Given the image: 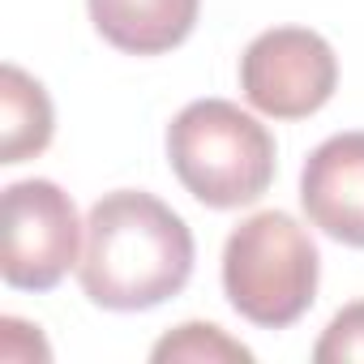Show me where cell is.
<instances>
[{
  "mask_svg": "<svg viewBox=\"0 0 364 364\" xmlns=\"http://www.w3.org/2000/svg\"><path fill=\"white\" fill-rule=\"evenodd\" d=\"M193 262V232L167 202L141 189H116L86 215L77 283L107 313H141L185 291Z\"/></svg>",
  "mask_w": 364,
  "mask_h": 364,
  "instance_id": "6da1fadb",
  "label": "cell"
},
{
  "mask_svg": "<svg viewBox=\"0 0 364 364\" xmlns=\"http://www.w3.org/2000/svg\"><path fill=\"white\" fill-rule=\"evenodd\" d=\"M167 163L202 206L240 210L274 185V137L236 103L198 99L167 124Z\"/></svg>",
  "mask_w": 364,
  "mask_h": 364,
  "instance_id": "7a4b0ae2",
  "label": "cell"
},
{
  "mask_svg": "<svg viewBox=\"0 0 364 364\" xmlns=\"http://www.w3.org/2000/svg\"><path fill=\"white\" fill-rule=\"evenodd\" d=\"M317 283L321 253L291 215L262 210L232 228L223 245V296L245 321L262 330L296 326L313 309Z\"/></svg>",
  "mask_w": 364,
  "mask_h": 364,
  "instance_id": "3957f363",
  "label": "cell"
},
{
  "mask_svg": "<svg viewBox=\"0 0 364 364\" xmlns=\"http://www.w3.org/2000/svg\"><path fill=\"white\" fill-rule=\"evenodd\" d=\"M86 223L56 180H18L0 198V279L18 291H52L82 262Z\"/></svg>",
  "mask_w": 364,
  "mask_h": 364,
  "instance_id": "277c9868",
  "label": "cell"
},
{
  "mask_svg": "<svg viewBox=\"0 0 364 364\" xmlns=\"http://www.w3.org/2000/svg\"><path fill=\"white\" fill-rule=\"evenodd\" d=\"M338 86L334 48L304 26L262 31L240 56V90L249 107L274 120H304L330 103Z\"/></svg>",
  "mask_w": 364,
  "mask_h": 364,
  "instance_id": "5b68a950",
  "label": "cell"
},
{
  "mask_svg": "<svg viewBox=\"0 0 364 364\" xmlns=\"http://www.w3.org/2000/svg\"><path fill=\"white\" fill-rule=\"evenodd\" d=\"M300 206L321 236L364 249V129L334 133L304 159Z\"/></svg>",
  "mask_w": 364,
  "mask_h": 364,
  "instance_id": "8992f818",
  "label": "cell"
},
{
  "mask_svg": "<svg viewBox=\"0 0 364 364\" xmlns=\"http://www.w3.org/2000/svg\"><path fill=\"white\" fill-rule=\"evenodd\" d=\"M90 22L124 56H163L180 48L202 14V0H86Z\"/></svg>",
  "mask_w": 364,
  "mask_h": 364,
  "instance_id": "52a82bcc",
  "label": "cell"
},
{
  "mask_svg": "<svg viewBox=\"0 0 364 364\" xmlns=\"http://www.w3.org/2000/svg\"><path fill=\"white\" fill-rule=\"evenodd\" d=\"M56 116L48 90L18 65L0 69V163H26L52 146Z\"/></svg>",
  "mask_w": 364,
  "mask_h": 364,
  "instance_id": "ba28073f",
  "label": "cell"
},
{
  "mask_svg": "<svg viewBox=\"0 0 364 364\" xmlns=\"http://www.w3.org/2000/svg\"><path fill=\"white\" fill-rule=\"evenodd\" d=\"M150 360L154 364H167V360H206V364L236 360V364H249L253 351L240 338H232L228 330L210 326V321H185L150 347Z\"/></svg>",
  "mask_w": 364,
  "mask_h": 364,
  "instance_id": "9c48e42d",
  "label": "cell"
},
{
  "mask_svg": "<svg viewBox=\"0 0 364 364\" xmlns=\"http://www.w3.org/2000/svg\"><path fill=\"white\" fill-rule=\"evenodd\" d=\"M313 360L317 364H351V360H364V300L338 309L330 317V326L321 330L317 347H313Z\"/></svg>",
  "mask_w": 364,
  "mask_h": 364,
  "instance_id": "30bf717a",
  "label": "cell"
},
{
  "mask_svg": "<svg viewBox=\"0 0 364 364\" xmlns=\"http://www.w3.org/2000/svg\"><path fill=\"white\" fill-rule=\"evenodd\" d=\"M48 343L39 338V326H26L18 317H0V360L18 364V360H48Z\"/></svg>",
  "mask_w": 364,
  "mask_h": 364,
  "instance_id": "8fae6325",
  "label": "cell"
}]
</instances>
